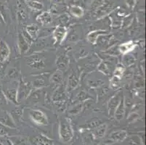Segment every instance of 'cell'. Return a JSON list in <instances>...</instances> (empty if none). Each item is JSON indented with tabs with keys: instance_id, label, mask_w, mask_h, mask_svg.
<instances>
[{
	"instance_id": "cell-25",
	"label": "cell",
	"mask_w": 146,
	"mask_h": 145,
	"mask_svg": "<svg viewBox=\"0 0 146 145\" xmlns=\"http://www.w3.org/2000/svg\"><path fill=\"white\" fill-rule=\"evenodd\" d=\"M28 6L31 10H41L43 9V5L41 2H37V1H34V0L28 2Z\"/></svg>"
},
{
	"instance_id": "cell-34",
	"label": "cell",
	"mask_w": 146,
	"mask_h": 145,
	"mask_svg": "<svg viewBox=\"0 0 146 145\" xmlns=\"http://www.w3.org/2000/svg\"><path fill=\"white\" fill-rule=\"evenodd\" d=\"M77 99L79 101H84L88 99V95L84 91H82L78 94Z\"/></svg>"
},
{
	"instance_id": "cell-28",
	"label": "cell",
	"mask_w": 146,
	"mask_h": 145,
	"mask_svg": "<svg viewBox=\"0 0 146 145\" xmlns=\"http://www.w3.org/2000/svg\"><path fill=\"white\" fill-rule=\"evenodd\" d=\"M41 94H42V90H41V89H37L35 91L31 93V94L30 95V99L33 102L39 100L41 97Z\"/></svg>"
},
{
	"instance_id": "cell-30",
	"label": "cell",
	"mask_w": 146,
	"mask_h": 145,
	"mask_svg": "<svg viewBox=\"0 0 146 145\" xmlns=\"http://www.w3.org/2000/svg\"><path fill=\"white\" fill-rule=\"evenodd\" d=\"M12 115H13V119L20 121V119L21 118V116H22V111L21 110H19V109H15L12 113Z\"/></svg>"
},
{
	"instance_id": "cell-15",
	"label": "cell",
	"mask_w": 146,
	"mask_h": 145,
	"mask_svg": "<svg viewBox=\"0 0 146 145\" xmlns=\"http://www.w3.org/2000/svg\"><path fill=\"white\" fill-rule=\"evenodd\" d=\"M126 111V105H125V99H124V97H122L121 99L120 102H119V105H118L117 108H116L115 113H114L113 116L115 117L117 121H121L124 117V113Z\"/></svg>"
},
{
	"instance_id": "cell-29",
	"label": "cell",
	"mask_w": 146,
	"mask_h": 145,
	"mask_svg": "<svg viewBox=\"0 0 146 145\" xmlns=\"http://www.w3.org/2000/svg\"><path fill=\"white\" fill-rule=\"evenodd\" d=\"M100 121L99 120H96V119H94L91 121L89 122L87 124H86V128H97L98 126L100 125Z\"/></svg>"
},
{
	"instance_id": "cell-33",
	"label": "cell",
	"mask_w": 146,
	"mask_h": 145,
	"mask_svg": "<svg viewBox=\"0 0 146 145\" xmlns=\"http://www.w3.org/2000/svg\"><path fill=\"white\" fill-rule=\"evenodd\" d=\"M124 71V68L123 66H118L116 67V70L114 71V75L115 76H118L119 78H121V75Z\"/></svg>"
},
{
	"instance_id": "cell-6",
	"label": "cell",
	"mask_w": 146,
	"mask_h": 145,
	"mask_svg": "<svg viewBox=\"0 0 146 145\" xmlns=\"http://www.w3.org/2000/svg\"><path fill=\"white\" fill-rule=\"evenodd\" d=\"M28 66L34 70H43L45 68L44 60L39 55H32L26 60Z\"/></svg>"
},
{
	"instance_id": "cell-21",
	"label": "cell",
	"mask_w": 146,
	"mask_h": 145,
	"mask_svg": "<svg viewBox=\"0 0 146 145\" xmlns=\"http://www.w3.org/2000/svg\"><path fill=\"white\" fill-rule=\"evenodd\" d=\"M17 89H18V87H17V89L16 88L11 89H8L5 91V96L15 104L18 103V100H17Z\"/></svg>"
},
{
	"instance_id": "cell-24",
	"label": "cell",
	"mask_w": 146,
	"mask_h": 145,
	"mask_svg": "<svg viewBox=\"0 0 146 145\" xmlns=\"http://www.w3.org/2000/svg\"><path fill=\"white\" fill-rule=\"evenodd\" d=\"M106 129H107V126L106 124L99 125L97 127L96 130L95 131V135L98 138H102L106 134Z\"/></svg>"
},
{
	"instance_id": "cell-26",
	"label": "cell",
	"mask_w": 146,
	"mask_h": 145,
	"mask_svg": "<svg viewBox=\"0 0 146 145\" xmlns=\"http://www.w3.org/2000/svg\"><path fill=\"white\" fill-rule=\"evenodd\" d=\"M120 81H121V78L114 75L111 80V84H110V86H111V89H117L119 86Z\"/></svg>"
},
{
	"instance_id": "cell-4",
	"label": "cell",
	"mask_w": 146,
	"mask_h": 145,
	"mask_svg": "<svg viewBox=\"0 0 146 145\" xmlns=\"http://www.w3.org/2000/svg\"><path fill=\"white\" fill-rule=\"evenodd\" d=\"M68 36V28L66 26H58L52 32L54 44H61Z\"/></svg>"
},
{
	"instance_id": "cell-9",
	"label": "cell",
	"mask_w": 146,
	"mask_h": 145,
	"mask_svg": "<svg viewBox=\"0 0 146 145\" xmlns=\"http://www.w3.org/2000/svg\"><path fill=\"white\" fill-rule=\"evenodd\" d=\"M69 66V58L66 54H61L58 56L56 60V66L60 71H65Z\"/></svg>"
},
{
	"instance_id": "cell-18",
	"label": "cell",
	"mask_w": 146,
	"mask_h": 145,
	"mask_svg": "<svg viewBox=\"0 0 146 145\" xmlns=\"http://www.w3.org/2000/svg\"><path fill=\"white\" fill-rule=\"evenodd\" d=\"M50 81L54 84L60 85L63 81V72L58 70L51 75Z\"/></svg>"
},
{
	"instance_id": "cell-38",
	"label": "cell",
	"mask_w": 146,
	"mask_h": 145,
	"mask_svg": "<svg viewBox=\"0 0 146 145\" xmlns=\"http://www.w3.org/2000/svg\"><path fill=\"white\" fill-rule=\"evenodd\" d=\"M7 130L6 127L4 126V125H0V136H5L7 134Z\"/></svg>"
},
{
	"instance_id": "cell-12",
	"label": "cell",
	"mask_w": 146,
	"mask_h": 145,
	"mask_svg": "<svg viewBox=\"0 0 146 145\" xmlns=\"http://www.w3.org/2000/svg\"><path fill=\"white\" fill-rule=\"evenodd\" d=\"M26 32L31 40H36L40 34V28L36 24H30L26 27Z\"/></svg>"
},
{
	"instance_id": "cell-32",
	"label": "cell",
	"mask_w": 146,
	"mask_h": 145,
	"mask_svg": "<svg viewBox=\"0 0 146 145\" xmlns=\"http://www.w3.org/2000/svg\"><path fill=\"white\" fill-rule=\"evenodd\" d=\"M103 82L101 80H98V81H93V80H89L88 85L91 87H98L100 85H102Z\"/></svg>"
},
{
	"instance_id": "cell-37",
	"label": "cell",
	"mask_w": 146,
	"mask_h": 145,
	"mask_svg": "<svg viewBox=\"0 0 146 145\" xmlns=\"http://www.w3.org/2000/svg\"><path fill=\"white\" fill-rule=\"evenodd\" d=\"M81 109H82V105H79L73 107V108L70 110V113H71V114H78L79 112H80Z\"/></svg>"
},
{
	"instance_id": "cell-8",
	"label": "cell",
	"mask_w": 146,
	"mask_h": 145,
	"mask_svg": "<svg viewBox=\"0 0 146 145\" xmlns=\"http://www.w3.org/2000/svg\"><path fill=\"white\" fill-rule=\"evenodd\" d=\"M10 55V49L4 40H0V62H5Z\"/></svg>"
},
{
	"instance_id": "cell-23",
	"label": "cell",
	"mask_w": 146,
	"mask_h": 145,
	"mask_svg": "<svg viewBox=\"0 0 146 145\" xmlns=\"http://www.w3.org/2000/svg\"><path fill=\"white\" fill-rule=\"evenodd\" d=\"M45 86H47V81L44 76H39L36 78L32 84V86L35 87L36 89H41Z\"/></svg>"
},
{
	"instance_id": "cell-16",
	"label": "cell",
	"mask_w": 146,
	"mask_h": 145,
	"mask_svg": "<svg viewBox=\"0 0 146 145\" xmlns=\"http://www.w3.org/2000/svg\"><path fill=\"white\" fill-rule=\"evenodd\" d=\"M135 46H136V44L132 41H129V42L119 45V47H118V50H119V53H121V54H127V53L133 51L135 50Z\"/></svg>"
},
{
	"instance_id": "cell-31",
	"label": "cell",
	"mask_w": 146,
	"mask_h": 145,
	"mask_svg": "<svg viewBox=\"0 0 146 145\" xmlns=\"http://www.w3.org/2000/svg\"><path fill=\"white\" fill-rule=\"evenodd\" d=\"M125 57H124V63L126 64V66H130L132 64L134 63V58L132 55H128V54H124Z\"/></svg>"
},
{
	"instance_id": "cell-5",
	"label": "cell",
	"mask_w": 146,
	"mask_h": 145,
	"mask_svg": "<svg viewBox=\"0 0 146 145\" xmlns=\"http://www.w3.org/2000/svg\"><path fill=\"white\" fill-rule=\"evenodd\" d=\"M124 97L123 95V92L122 91H119L113 96L110 99L108 103V113L111 117H113L115 113L116 108H117L118 105H119V102H120L121 99Z\"/></svg>"
},
{
	"instance_id": "cell-7",
	"label": "cell",
	"mask_w": 146,
	"mask_h": 145,
	"mask_svg": "<svg viewBox=\"0 0 146 145\" xmlns=\"http://www.w3.org/2000/svg\"><path fill=\"white\" fill-rule=\"evenodd\" d=\"M53 102H65L66 99V89L63 86H59L54 91L51 98Z\"/></svg>"
},
{
	"instance_id": "cell-11",
	"label": "cell",
	"mask_w": 146,
	"mask_h": 145,
	"mask_svg": "<svg viewBox=\"0 0 146 145\" xmlns=\"http://www.w3.org/2000/svg\"><path fill=\"white\" fill-rule=\"evenodd\" d=\"M18 46L21 54H26V52H29V47H30L29 43L26 41V38H24L23 34H21V33L18 34Z\"/></svg>"
},
{
	"instance_id": "cell-13",
	"label": "cell",
	"mask_w": 146,
	"mask_h": 145,
	"mask_svg": "<svg viewBox=\"0 0 146 145\" xmlns=\"http://www.w3.org/2000/svg\"><path fill=\"white\" fill-rule=\"evenodd\" d=\"M31 142L32 145H52L53 142L51 139L46 137L44 135H38L36 136L33 138Z\"/></svg>"
},
{
	"instance_id": "cell-3",
	"label": "cell",
	"mask_w": 146,
	"mask_h": 145,
	"mask_svg": "<svg viewBox=\"0 0 146 145\" xmlns=\"http://www.w3.org/2000/svg\"><path fill=\"white\" fill-rule=\"evenodd\" d=\"M29 116L34 123L40 126H47L48 124V119L47 115L39 110H31Z\"/></svg>"
},
{
	"instance_id": "cell-27",
	"label": "cell",
	"mask_w": 146,
	"mask_h": 145,
	"mask_svg": "<svg viewBox=\"0 0 146 145\" xmlns=\"http://www.w3.org/2000/svg\"><path fill=\"white\" fill-rule=\"evenodd\" d=\"M98 70L106 75H109L110 73L108 67L107 65L103 62H101L99 64V66H98Z\"/></svg>"
},
{
	"instance_id": "cell-17",
	"label": "cell",
	"mask_w": 146,
	"mask_h": 145,
	"mask_svg": "<svg viewBox=\"0 0 146 145\" xmlns=\"http://www.w3.org/2000/svg\"><path fill=\"white\" fill-rule=\"evenodd\" d=\"M37 22L42 26H47L52 23V16L48 12H43L36 17Z\"/></svg>"
},
{
	"instance_id": "cell-35",
	"label": "cell",
	"mask_w": 146,
	"mask_h": 145,
	"mask_svg": "<svg viewBox=\"0 0 146 145\" xmlns=\"http://www.w3.org/2000/svg\"><path fill=\"white\" fill-rule=\"evenodd\" d=\"M58 20H59V22L62 24L61 26H63V25H65V24H66L68 22L69 18L68 17V15H66L65 14V15H61Z\"/></svg>"
},
{
	"instance_id": "cell-14",
	"label": "cell",
	"mask_w": 146,
	"mask_h": 145,
	"mask_svg": "<svg viewBox=\"0 0 146 145\" xmlns=\"http://www.w3.org/2000/svg\"><path fill=\"white\" fill-rule=\"evenodd\" d=\"M108 32L106 30H93V31H90L87 34V41L92 44H95L98 40V37H100L101 35H105L107 34Z\"/></svg>"
},
{
	"instance_id": "cell-2",
	"label": "cell",
	"mask_w": 146,
	"mask_h": 145,
	"mask_svg": "<svg viewBox=\"0 0 146 145\" xmlns=\"http://www.w3.org/2000/svg\"><path fill=\"white\" fill-rule=\"evenodd\" d=\"M31 89H32V84L30 82L21 80L19 84H18V89H17L18 102H21V100L27 98L30 94Z\"/></svg>"
},
{
	"instance_id": "cell-1",
	"label": "cell",
	"mask_w": 146,
	"mask_h": 145,
	"mask_svg": "<svg viewBox=\"0 0 146 145\" xmlns=\"http://www.w3.org/2000/svg\"><path fill=\"white\" fill-rule=\"evenodd\" d=\"M59 136L60 140L64 143L70 142L74 136V131L71 125L66 118H61L60 120Z\"/></svg>"
},
{
	"instance_id": "cell-22",
	"label": "cell",
	"mask_w": 146,
	"mask_h": 145,
	"mask_svg": "<svg viewBox=\"0 0 146 145\" xmlns=\"http://www.w3.org/2000/svg\"><path fill=\"white\" fill-rule=\"evenodd\" d=\"M0 123L5 126H10V127H15V126L14 122H13V120L12 119L11 117H10V115H7V114H5V115H4L3 117H1V118H0Z\"/></svg>"
},
{
	"instance_id": "cell-19",
	"label": "cell",
	"mask_w": 146,
	"mask_h": 145,
	"mask_svg": "<svg viewBox=\"0 0 146 145\" xmlns=\"http://www.w3.org/2000/svg\"><path fill=\"white\" fill-rule=\"evenodd\" d=\"M127 138V132L125 131H114L111 134V139L113 142H122Z\"/></svg>"
},
{
	"instance_id": "cell-36",
	"label": "cell",
	"mask_w": 146,
	"mask_h": 145,
	"mask_svg": "<svg viewBox=\"0 0 146 145\" xmlns=\"http://www.w3.org/2000/svg\"><path fill=\"white\" fill-rule=\"evenodd\" d=\"M8 75L10 78H15L18 76V70H16L15 68H12L9 70Z\"/></svg>"
},
{
	"instance_id": "cell-10",
	"label": "cell",
	"mask_w": 146,
	"mask_h": 145,
	"mask_svg": "<svg viewBox=\"0 0 146 145\" xmlns=\"http://www.w3.org/2000/svg\"><path fill=\"white\" fill-rule=\"evenodd\" d=\"M80 81V76L79 74L76 72H73L71 75L68 77V81L67 90L68 91H73L74 89L77 87Z\"/></svg>"
},
{
	"instance_id": "cell-20",
	"label": "cell",
	"mask_w": 146,
	"mask_h": 145,
	"mask_svg": "<svg viewBox=\"0 0 146 145\" xmlns=\"http://www.w3.org/2000/svg\"><path fill=\"white\" fill-rule=\"evenodd\" d=\"M69 13L71 15H73L75 18H82L84 15V11L82 9V7L78 6V5H73L69 9Z\"/></svg>"
}]
</instances>
